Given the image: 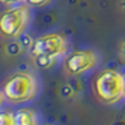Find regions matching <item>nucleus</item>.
Here are the masks:
<instances>
[{
  "instance_id": "obj_6",
  "label": "nucleus",
  "mask_w": 125,
  "mask_h": 125,
  "mask_svg": "<svg viewBox=\"0 0 125 125\" xmlns=\"http://www.w3.org/2000/svg\"><path fill=\"white\" fill-rule=\"evenodd\" d=\"M16 124L17 125H42L40 115L35 108L20 107L16 110Z\"/></svg>"
},
{
  "instance_id": "obj_12",
  "label": "nucleus",
  "mask_w": 125,
  "mask_h": 125,
  "mask_svg": "<svg viewBox=\"0 0 125 125\" xmlns=\"http://www.w3.org/2000/svg\"><path fill=\"white\" fill-rule=\"evenodd\" d=\"M124 80H125V74H124Z\"/></svg>"
},
{
  "instance_id": "obj_9",
  "label": "nucleus",
  "mask_w": 125,
  "mask_h": 125,
  "mask_svg": "<svg viewBox=\"0 0 125 125\" xmlns=\"http://www.w3.org/2000/svg\"><path fill=\"white\" fill-rule=\"evenodd\" d=\"M16 1H21V0H1V3H4V4H10V3H16Z\"/></svg>"
},
{
  "instance_id": "obj_11",
  "label": "nucleus",
  "mask_w": 125,
  "mask_h": 125,
  "mask_svg": "<svg viewBox=\"0 0 125 125\" xmlns=\"http://www.w3.org/2000/svg\"><path fill=\"white\" fill-rule=\"evenodd\" d=\"M42 125H49V124H42Z\"/></svg>"
},
{
  "instance_id": "obj_2",
  "label": "nucleus",
  "mask_w": 125,
  "mask_h": 125,
  "mask_svg": "<svg viewBox=\"0 0 125 125\" xmlns=\"http://www.w3.org/2000/svg\"><path fill=\"white\" fill-rule=\"evenodd\" d=\"M93 94L104 105H115L125 97L124 74L115 69H103L91 83Z\"/></svg>"
},
{
  "instance_id": "obj_7",
  "label": "nucleus",
  "mask_w": 125,
  "mask_h": 125,
  "mask_svg": "<svg viewBox=\"0 0 125 125\" xmlns=\"http://www.w3.org/2000/svg\"><path fill=\"white\" fill-rule=\"evenodd\" d=\"M0 125H17L16 124V111L3 110L0 114Z\"/></svg>"
},
{
  "instance_id": "obj_3",
  "label": "nucleus",
  "mask_w": 125,
  "mask_h": 125,
  "mask_svg": "<svg viewBox=\"0 0 125 125\" xmlns=\"http://www.w3.org/2000/svg\"><path fill=\"white\" fill-rule=\"evenodd\" d=\"M69 48V42L66 37L58 32L45 34L38 37L31 45V55L38 59L45 61H53L59 56H63Z\"/></svg>"
},
{
  "instance_id": "obj_4",
  "label": "nucleus",
  "mask_w": 125,
  "mask_h": 125,
  "mask_svg": "<svg viewBox=\"0 0 125 125\" xmlns=\"http://www.w3.org/2000/svg\"><path fill=\"white\" fill-rule=\"evenodd\" d=\"M100 56L93 49H82L69 53L63 61V70L69 76H80L98 66Z\"/></svg>"
},
{
  "instance_id": "obj_10",
  "label": "nucleus",
  "mask_w": 125,
  "mask_h": 125,
  "mask_svg": "<svg viewBox=\"0 0 125 125\" xmlns=\"http://www.w3.org/2000/svg\"><path fill=\"white\" fill-rule=\"evenodd\" d=\"M121 53H122V56L125 58V42L122 44V48H121Z\"/></svg>"
},
{
  "instance_id": "obj_5",
  "label": "nucleus",
  "mask_w": 125,
  "mask_h": 125,
  "mask_svg": "<svg viewBox=\"0 0 125 125\" xmlns=\"http://www.w3.org/2000/svg\"><path fill=\"white\" fill-rule=\"evenodd\" d=\"M30 21V10L27 6H17L3 13L0 18V31L7 38H17L24 32Z\"/></svg>"
},
{
  "instance_id": "obj_8",
  "label": "nucleus",
  "mask_w": 125,
  "mask_h": 125,
  "mask_svg": "<svg viewBox=\"0 0 125 125\" xmlns=\"http://www.w3.org/2000/svg\"><path fill=\"white\" fill-rule=\"evenodd\" d=\"M51 0H25V3L28 6H32V7H41V6H45L48 4Z\"/></svg>"
},
{
  "instance_id": "obj_1",
  "label": "nucleus",
  "mask_w": 125,
  "mask_h": 125,
  "mask_svg": "<svg viewBox=\"0 0 125 125\" xmlns=\"http://www.w3.org/2000/svg\"><path fill=\"white\" fill-rule=\"evenodd\" d=\"M40 93L38 77L31 70H18L7 76L1 86L3 101L11 105L27 104L37 98Z\"/></svg>"
}]
</instances>
